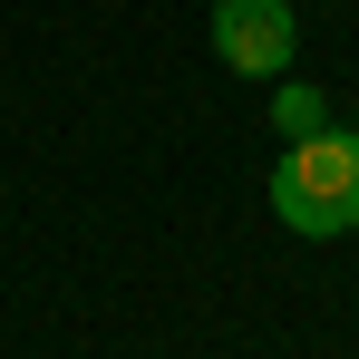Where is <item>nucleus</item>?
I'll return each mask as SVG.
<instances>
[{
  "instance_id": "nucleus-1",
  "label": "nucleus",
  "mask_w": 359,
  "mask_h": 359,
  "mask_svg": "<svg viewBox=\"0 0 359 359\" xmlns=\"http://www.w3.org/2000/svg\"><path fill=\"white\" fill-rule=\"evenodd\" d=\"M272 214H282L292 233H311V243L359 233V136L350 126H320V136H292V146H282Z\"/></svg>"
},
{
  "instance_id": "nucleus-2",
  "label": "nucleus",
  "mask_w": 359,
  "mask_h": 359,
  "mask_svg": "<svg viewBox=\"0 0 359 359\" xmlns=\"http://www.w3.org/2000/svg\"><path fill=\"white\" fill-rule=\"evenodd\" d=\"M292 49H301L292 0H214V59L233 78H282Z\"/></svg>"
},
{
  "instance_id": "nucleus-3",
  "label": "nucleus",
  "mask_w": 359,
  "mask_h": 359,
  "mask_svg": "<svg viewBox=\"0 0 359 359\" xmlns=\"http://www.w3.org/2000/svg\"><path fill=\"white\" fill-rule=\"evenodd\" d=\"M272 126H282V136H320V126H330V97H320V88H301V78H282Z\"/></svg>"
}]
</instances>
